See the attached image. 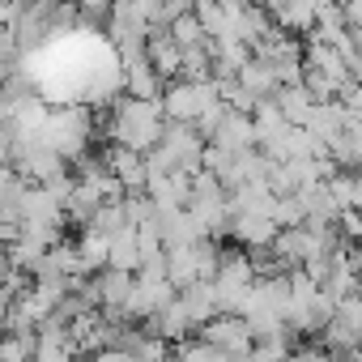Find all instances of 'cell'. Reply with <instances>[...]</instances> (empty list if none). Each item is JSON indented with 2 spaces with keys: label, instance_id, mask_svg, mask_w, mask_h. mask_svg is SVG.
I'll return each instance as SVG.
<instances>
[{
  "label": "cell",
  "instance_id": "cell-1",
  "mask_svg": "<svg viewBox=\"0 0 362 362\" xmlns=\"http://www.w3.org/2000/svg\"><path fill=\"white\" fill-rule=\"evenodd\" d=\"M115 136H119L124 149H132V153H136V149H149L153 141H162L166 128H162V119H158V107L145 103V98L124 103L119 115H115Z\"/></svg>",
  "mask_w": 362,
  "mask_h": 362
},
{
  "label": "cell",
  "instance_id": "cell-2",
  "mask_svg": "<svg viewBox=\"0 0 362 362\" xmlns=\"http://www.w3.org/2000/svg\"><path fill=\"white\" fill-rule=\"evenodd\" d=\"M214 107V90L209 86H179V90H170V98H166V111L175 115V119H197V115H205Z\"/></svg>",
  "mask_w": 362,
  "mask_h": 362
}]
</instances>
